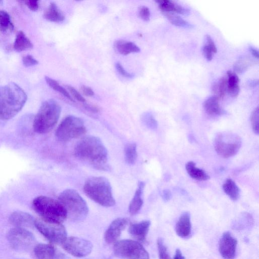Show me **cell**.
<instances>
[{"instance_id": "cell-1", "label": "cell", "mask_w": 259, "mask_h": 259, "mask_svg": "<svg viewBox=\"0 0 259 259\" xmlns=\"http://www.w3.org/2000/svg\"><path fill=\"white\" fill-rule=\"evenodd\" d=\"M74 155L78 159L94 167L104 170L107 168L108 152L98 137L88 136L82 138L74 148Z\"/></svg>"}, {"instance_id": "cell-2", "label": "cell", "mask_w": 259, "mask_h": 259, "mask_svg": "<svg viewBox=\"0 0 259 259\" xmlns=\"http://www.w3.org/2000/svg\"><path fill=\"white\" fill-rule=\"evenodd\" d=\"M27 99L25 92L14 82L0 87V122L14 117L22 109Z\"/></svg>"}, {"instance_id": "cell-3", "label": "cell", "mask_w": 259, "mask_h": 259, "mask_svg": "<svg viewBox=\"0 0 259 259\" xmlns=\"http://www.w3.org/2000/svg\"><path fill=\"white\" fill-rule=\"evenodd\" d=\"M83 191L91 199L103 206L111 207L115 204L110 183L105 177L88 179L84 184Z\"/></svg>"}, {"instance_id": "cell-4", "label": "cell", "mask_w": 259, "mask_h": 259, "mask_svg": "<svg viewBox=\"0 0 259 259\" xmlns=\"http://www.w3.org/2000/svg\"><path fill=\"white\" fill-rule=\"evenodd\" d=\"M61 112V107L55 100L44 101L35 115L33 128L35 132L44 134L51 131L57 123Z\"/></svg>"}, {"instance_id": "cell-5", "label": "cell", "mask_w": 259, "mask_h": 259, "mask_svg": "<svg viewBox=\"0 0 259 259\" xmlns=\"http://www.w3.org/2000/svg\"><path fill=\"white\" fill-rule=\"evenodd\" d=\"M34 210L46 221L62 223L67 218L66 211L58 200L39 196L32 201Z\"/></svg>"}, {"instance_id": "cell-6", "label": "cell", "mask_w": 259, "mask_h": 259, "mask_svg": "<svg viewBox=\"0 0 259 259\" xmlns=\"http://www.w3.org/2000/svg\"><path fill=\"white\" fill-rule=\"evenodd\" d=\"M58 200L65 208L67 217L70 219L80 221L88 215V205L76 190L72 189L64 190L59 195Z\"/></svg>"}, {"instance_id": "cell-7", "label": "cell", "mask_w": 259, "mask_h": 259, "mask_svg": "<svg viewBox=\"0 0 259 259\" xmlns=\"http://www.w3.org/2000/svg\"><path fill=\"white\" fill-rule=\"evenodd\" d=\"M86 132L82 120L73 115L66 116L60 123L56 131L57 138L66 142L78 138Z\"/></svg>"}, {"instance_id": "cell-8", "label": "cell", "mask_w": 259, "mask_h": 259, "mask_svg": "<svg viewBox=\"0 0 259 259\" xmlns=\"http://www.w3.org/2000/svg\"><path fill=\"white\" fill-rule=\"evenodd\" d=\"M241 143V139L237 135L224 132L219 133L215 137L214 147L218 155L223 158H229L238 152Z\"/></svg>"}, {"instance_id": "cell-9", "label": "cell", "mask_w": 259, "mask_h": 259, "mask_svg": "<svg viewBox=\"0 0 259 259\" xmlns=\"http://www.w3.org/2000/svg\"><path fill=\"white\" fill-rule=\"evenodd\" d=\"M113 250L116 256L123 259H149V255L138 241L124 239L116 242Z\"/></svg>"}, {"instance_id": "cell-10", "label": "cell", "mask_w": 259, "mask_h": 259, "mask_svg": "<svg viewBox=\"0 0 259 259\" xmlns=\"http://www.w3.org/2000/svg\"><path fill=\"white\" fill-rule=\"evenodd\" d=\"M34 226L38 231L51 242L61 244L67 238L65 228L61 223L35 219Z\"/></svg>"}, {"instance_id": "cell-11", "label": "cell", "mask_w": 259, "mask_h": 259, "mask_svg": "<svg viewBox=\"0 0 259 259\" xmlns=\"http://www.w3.org/2000/svg\"><path fill=\"white\" fill-rule=\"evenodd\" d=\"M61 245L68 253L77 257L87 256L93 247L90 241L74 236L67 237Z\"/></svg>"}, {"instance_id": "cell-12", "label": "cell", "mask_w": 259, "mask_h": 259, "mask_svg": "<svg viewBox=\"0 0 259 259\" xmlns=\"http://www.w3.org/2000/svg\"><path fill=\"white\" fill-rule=\"evenodd\" d=\"M8 240L13 248L23 250L28 248L33 243L34 237L25 228L15 227L9 231Z\"/></svg>"}, {"instance_id": "cell-13", "label": "cell", "mask_w": 259, "mask_h": 259, "mask_svg": "<svg viewBox=\"0 0 259 259\" xmlns=\"http://www.w3.org/2000/svg\"><path fill=\"white\" fill-rule=\"evenodd\" d=\"M237 240L229 232H224L219 241V252L224 259H233L236 254Z\"/></svg>"}, {"instance_id": "cell-14", "label": "cell", "mask_w": 259, "mask_h": 259, "mask_svg": "<svg viewBox=\"0 0 259 259\" xmlns=\"http://www.w3.org/2000/svg\"><path fill=\"white\" fill-rule=\"evenodd\" d=\"M129 222V219L125 218H119L114 220L104 234L105 241L109 244L116 242Z\"/></svg>"}, {"instance_id": "cell-15", "label": "cell", "mask_w": 259, "mask_h": 259, "mask_svg": "<svg viewBox=\"0 0 259 259\" xmlns=\"http://www.w3.org/2000/svg\"><path fill=\"white\" fill-rule=\"evenodd\" d=\"M34 253L38 259H65V256L50 244L40 243L34 248Z\"/></svg>"}, {"instance_id": "cell-16", "label": "cell", "mask_w": 259, "mask_h": 259, "mask_svg": "<svg viewBox=\"0 0 259 259\" xmlns=\"http://www.w3.org/2000/svg\"><path fill=\"white\" fill-rule=\"evenodd\" d=\"M35 220L30 214L22 211L13 212L9 217V221L16 227L23 228L34 225Z\"/></svg>"}, {"instance_id": "cell-17", "label": "cell", "mask_w": 259, "mask_h": 259, "mask_svg": "<svg viewBox=\"0 0 259 259\" xmlns=\"http://www.w3.org/2000/svg\"><path fill=\"white\" fill-rule=\"evenodd\" d=\"M150 224L151 222L148 220L133 223L129 227L128 232L139 241L144 242L146 241Z\"/></svg>"}, {"instance_id": "cell-18", "label": "cell", "mask_w": 259, "mask_h": 259, "mask_svg": "<svg viewBox=\"0 0 259 259\" xmlns=\"http://www.w3.org/2000/svg\"><path fill=\"white\" fill-rule=\"evenodd\" d=\"M191 231L190 214L189 212H183L176 225L177 234L181 238L188 237Z\"/></svg>"}, {"instance_id": "cell-19", "label": "cell", "mask_w": 259, "mask_h": 259, "mask_svg": "<svg viewBox=\"0 0 259 259\" xmlns=\"http://www.w3.org/2000/svg\"><path fill=\"white\" fill-rule=\"evenodd\" d=\"M145 187V183L143 182H140L138 187L135 193L134 197L132 199L128 207V211L131 215H135L141 209L143 200L142 195Z\"/></svg>"}, {"instance_id": "cell-20", "label": "cell", "mask_w": 259, "mask_h": 259, "mask_svg": "<svg viewBox=\"0 0 259 259\" xmlns=\"http://www.w3.org/2000/svg\"><path fill=\"white\" fill-rule=\"evenodd\" d=\"M159 5L162 12L177 13L179 14L188 15L190 14V10L177 3L169 0H158L156 1Z\"/></svg>"}, {"instance_id": "cell-21", "label": "cell", "mask_w": 259, "mask_h": 259, "mask_svg": "<svg viewBox=\"0 0 259 259\" xmlns=\"http://www.w3.org/2000/svg\"><path fill=\"white\" fill-rule=\"evenodd\" d=\"M43 16L46 19L54 22H62L65 18L63 12L54 2L50 3L47 9L44 12Z\"/></svg>"}, {"instance_id": "cell-22", "label": "cell", "mask_w": 259, "mask_h": 259, "mask_svg": "<svg viewBox=\"0 0 259 259\" xmlns=\"http://www.w3.org/2000/svg\"><path fill=\"white\" fill-rule=\"evenodd\" d=\"M114 48L116 52L123 55L140 51V48L135 44L121 39L114 42Z\"/></svg>"}, {"instance_id": "cell-23", "label": "cell", "mask_w": 259, "mask_h": 259, "mask_svg": "<svg viewBox=\"0 0 259 259\" xmlns=\"http://www.w3.org/2000/svg\"><path fill=\"white\" fill-rule=\"evenodd\" d=\"M203 107L205 111L209 115H220L225 113L219 103V99L213 96L207 98L204 102Z\"/></svg>"}, {"instance_id": "cell-24", "label": "cell", "mask_w": 259, "mask_h": 259, "mask_svg": "<svg viewBox=\"0 0 259 259\" xmlns=\"http://www.w3.org/2000/svg\"><path fill=\"white\" fill-rule=\"evenodd\" d=\"M14 49L22 52L33 48V44L22 31L18 32L14 42Z\"/></svg>"}, {"instance_id": "cell-25", "label": "cell", "mask_w": 259, "mask_h": 259, "mask_svg": "<svg viewBox=\"0 0 259 259\" xmlns=\"http://www.w3.org/2000/svg\"><path fill=\"white\" fill-rule=\"evenodd\" d=\"M227 91L230 96L236 97L240 91L239 79L236 73L231 71H227Z\"/></svg>"}, {"instance_id": "cell-26", "label": "cell", "mask_w": 259, "mask_h": 259, "mask_svg": "<svg viewBox=\"0 0 259 259\" xmlns=\"http://www.w3.org/2000/svg\"><path fill=\"white\" fill-rule=\"evenodd\" d=\"M185 168L189 175L194 179L205 181L209 179V176L203 170L197 167L193 161L188 162Z\"/></svg>"}, {"instance_id": "cell-27", "label": "cell", "mask_w": 259, "mask_h": 259, "mask_svg": "<svg viewBox=\"0 0 259 259\" xmlns=\"http://www.w3.org/2000/svg\"><path fill=\"white\" fill-rule=\"evenodd\" d=\"M223 188L225 193L232 200L236 201L239 198L240 189L232 179H227L223 184Z\"/></svg>"}, {"instance_id": "cell-28", "label": "cell", "mask_w": 259, "mask_h": 259, "mask_svg": "<svg viewBox=\"0 0 259 259\" xmlns=\"http://www.w3.org/2000/svg\"><path fill=\"white\" fill-rule=\"evenodd\" d=\"M254 63V60L250 57L248 56H241L234 64V72L242 73Z\"/></svg>"}, {"instance_id": "cell-29", "label": "cell", "mask_w": 259, "mask_h": 259, "mask_svg": "<svg viewBox=\"0 0 259 259\" xmlns=\"http://www.w3.org/2000/svg\"><path fill=\"white\" fill-rule=\"evenodd\" d=\"M212 90L214 96L219 100L223 98L227 90V78L225 77L220 78L213 84Z\"/></svg>"}, {"instance_id": "cell-30", "label": "cell", "mask_w": 259, "mask_h": 259, "mask_svg": "<svg viewBox=\"0 0 259 259\" xmlns=\"http://www.w3.org/2000/svg\"><path fill=\"white\" fill-rule=\"evenodd\" d=\"M137 145L134 143L127 144L124 148V158L128 164H134L137 159Z\"/></svg>"}, {"instance_id": "cell-31", "label": "cell", "mask_w": 259, "mask_h": 259, "mask_svg": "<svg viewBox=\"0 0 259 259\" xmlns=\"http://www.w3.org/2000/svg\"><path fill=\"white\" fill-rule=\"evenodd\" d=\"M14 25L10 15L5 11H0V30L3 32L13 31Z\"/></svg>"}, {"instance_id": "cell-32", "label": "cell", "mask_w": 259, "mask_h": 259, "mask_svg": "<svg viewBox=\"0 0 259 259\" xmlns=\"http://www.w3.org/2000/svg\"><path fill=\"white\" fill-rule=\"evenodd\" d=\"M163 14L170 22L174 25L185 28H191L193 27L192 24L174 13L163 12Z\"/></svg>"}, {"instance_id": "cell-33", "label": "cell", "mask_w": 259, "mask_h": 259, "mask_svg": "<svg viewBox=\"0 0 259 259\" xmlns=\"http://www.w3.org/2000/svg\"><path fill=\"white\" fill-rule=\"evenodd\" d=\"M45 80L50 88L60 93L69 100L74 102V100L71 97L69 93L65 90V88L61 86L56 80L49 77V76H45Z\"/></svg>"}, {"instance_id": "cell-34", "label": "cell", "mask_w": 259, "mask_h": 259, "mask_svg": "<svg viewBox=\"0 0 259 259\" xmlns=\"http://www.w3.org/2000/svg\"><path fill=\"white\" fill-rule=\"evenodd\" d=\"M157 245L159 259H171L168 253L167 248L162 238H159L157 239Z\"/></svg>"}, {"instance_id": "cell-35", "label": "cell", "mask_w": 259, "mask_h": 259, "mask_svg": "<svg viewBox=\"0 0 259 259\" xmlns=\"http://www.w3.org/2000/svg\"><path fill=\"white\" fill-rule=\"evenodd\" d=\"M258 117V107L257 106L253 110L250 115V122L252 128L253 132L256 135H258L259 133Z\"/></svg>"}, {"instance_id": "cell-36", "label": "cell", "mask_w": 259, "mask_h": 259, "mask_svg": "<svg viewBox=\"0 0 259 259\" xmlns=\"http://www.w3.org/2000/svg\"><path fill=\"white\" fill-rule=\"evenodd\" d=\"M143 120L145 124L149 127L151 129H155L157 128V123L152 116L150 114H146L143 117Z\"/></svg>"}, {"instance_id": "cell-37", "label": "cell", "mask_w": 259, "mask_h": 259, "mask_svg": "<svg viewBox=\"0 0 259 259\" xmlns=\"http://www.w3.org/2000/svg\"><path fill=\"white\" fill-rule=\"evenodd\" d=\"M138 14L140 17L145 21L150 19V12L149 8L145 6H141L138 8Z\"/></svg>"}, {"instance_id": "cell-38", "label": "cell", "mask_w": 259, "mask_h": 259, "mask_svg": "<svg viewBox=\"0 0 259 259\" xmlns=\"http://www.w3.org/2000/svg\"><path fill=\"white\" fill-rule=\"evenodd\" d=\"M22 62L23 65L26 67H30L37 65L38 62L34 59L31 55H27L22 58Z\"/></svg>"}, {"instance_id": "cell-39", "label": "cell", "mask_w": 259, "mask_h": 259, "mask_svg": "<svg viewBox=\"0 0 259 259\" xmlns=\"http://www.w3.org/2000/svg\"><path fill=\"white\" fill-rule=\"evenodd\" d=\"M68 90L69 92L71 93L72 96L78 101L84 103L85 102V99L81 96L80 94L73 87L68 85L67 86Z\"/></svg>"}, {"instance_id": "cell-40", "label": "cell", "mask_w": 259, "mask_h": 259, "mask_svg": "<svg viewBox=\"0 0 259 259\" xmlns=\"http://www.w3.org/2000/svg\"><path fill=\"white\" fill-rule=\"evenodd\" d=\"M115 67L118 72L122 76L126 77H132L134 76V74L127 72L120 63L117 62L115 64Z\"/></svg>"}, {"instance_id": "cell-41", "label": "cell", "mask_w": 259, "mask_h": 259, "mask_svg": "<svg viewBox=\"0 0 259 259\" xmlns=\"http://www.w3.org/2000/svg\"><path fill=\"white\" fill-rule=\"evenodd\" d=\"M23 2L31 11H36L39 8V2L38 1H25Z\"/></svg>"}, {"instance_id": "cell-42", "label": "cell", "mask_w": 259, "mask_h": 259, "mask_svg": "<svg viewBox=\"0 0 259 259\" xmlns=\"http://www.w3.org/2000/svg\"><path fill=\"white\" fill-rule=\"evenodd\" d=\"M202 52L204 57L208 61L212 59L213 52L210 48L205 44L202 48Z\"/></svg>"}, {"instance_id": "cell-43", "label": "cell", "mask_w": 259, "mask_h": 259, "mask_svg": "<svg viewBox=\"0 0 259 259\" xmlns=\"http://www.w3.org/2000/svg\"><path fill=\"white\" fill-rule=\"evenodd\" d=\"M205 38L206 40V45L210 48L213 53H216L217 52V48L211 36L207 34L205 35Z\"/></svg>"}, {"instance_id": "cell-44", "label": "cell", "mask_w": 259, "mask_h": 259, "mask_svg": "<svg viewBox=\"0 0 259 259\" xmlns=\"http://www.w3.org/2000/svg\"><path fill=\"white\" fill-rule=\"evenodd\" d=\"M80 90L83 94L87 96L91 97L94 95V92L93 90L88 86L82 85L80 88Z\"/></svg>"}, {"instance_id": "cell-45", "label": "cell", "mask_w": 259, "mask_h": 259, "mask_svg": "<svg viewBox=\"0 0 259 259\" xmlns=\"http://www.w3.org/2000/svg\"><path fill=\"white\" fill-rule=\"evenodd\" d=\"M162 197L165 201H168L171 197L170 192L168 190H164L162 193Z\"/></svg>"}, {"instance_id": "cell-46", "label": "cell", "mask_w": 259, "mask_h": 259, "mask_svg": "<svg viewBox=\"0 0 259 259\" xmlns=\"http://www.w3.org/2000/svg\"><path fill=\"white\" fill-rule=\"evenodd\" d=\"M249 49L251 54L256 58H258V51L257 49L252 46H249Z\"/></svg>"}, {"instance_id": "cell-47", "label": "cell", "mask_w": 259, "mask_h": 259, "mask_svg": "<svg viewBox=\"0 0 259 259\" xmlns=\"http://www.w3.org/2000/svg\"><path fill=\"white\" fill-rule=\"evenodd\" d=\"M174 259H185V257L183 255L181 250L177 249Z\"/></svg>"}, {"instance_id": "cell-48", "label": "cell", "mask_w": 259, "mask_h": 259, "mask_svg": "<svg viewBox=\"0 0 259 259\" xmlns=\"http://www.w3.org/2000/svg\"><path fill=\"white\" fill-rule=\"evenodd\" d=\"M258 84V79H251L247 81V84L250 87H254Z\"/></svg>"}]
</instances>
